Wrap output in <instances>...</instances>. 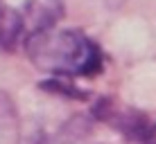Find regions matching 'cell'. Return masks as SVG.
<instances>
[{
	"instance_id": "1",
	"label": "cell",
	"mask_w": 156,
	"mask_h": 144,
	"mask_svg": "<svg viewBox=\"0 0 156 144\" xmlns=\"http://www.w3.org/2000/svg\"><path fill=\"white\" fill-rule=\"evenodd\" d=\"M30 61L57 77H88L102 70L100 47L77 29H43L27 36Z\"/></svg>"
},
{
	"instance_id": "2",
	"label": "cell",
	"mask_w": 156,
	"mask_h": 144,
	"mask_svg": "<svg viewBox=\"0 0 156 144\" xmlns=\"http://www.w3.org/2000/svg\"><path fill=\"white\" fill-rule=\"evenodd\" d=\"M25 29V18L9 7H0V47L12 50Z\"/></svg>"
}]
</instances>
